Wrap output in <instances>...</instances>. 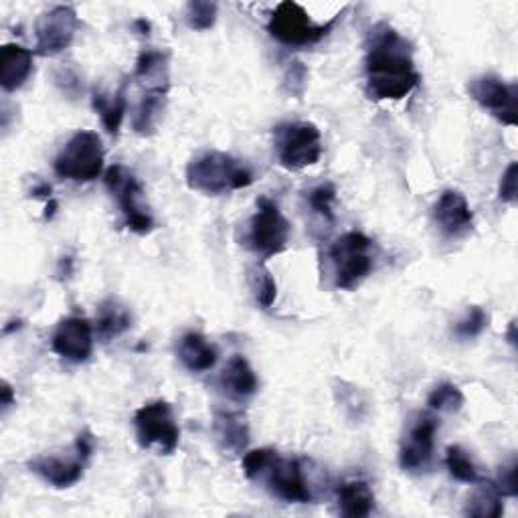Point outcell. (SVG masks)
Returning a JSON list of instances; mask_svg holds the SVG:
<instances>
[{
  "mask_svg": "<svg viewBox=\"0 0 518 518\" xmlns=\"http://www.w3.org/2000/svg\"><path fill=\"white\" fill-rule=\"evenodd\" d=\"M365 77L367 94L375 102H399L421 81L409 41L387 23L375 25L367 35Z\"/></svg>",
  "mask_w": 518,
  "mask_h": 518,
  "instance_id": "cell-1",
  "label": "cell"
},
{
  "mask_svg": "<svg viewBox=\"0 0 518 518\" xmlns=\"http://www.w3.org/2000/svg\"><path fill=\"white\" fill-rule=\"evenodd\" d=\"M255 181L247 164L227 152H205L187 166V185L191 191L219 197L251 187Z\"/></svg>",
  "mask_w": 518,
  "mask_h": 518,
  "instance_id": "cell-2",
  "label": "cell"
},
{
  "mask_svg": "<svg viewBox=\"0 0 518 518\" xmlns=\"http://www.w3.org/2000/svg\"><path fill=\"white\" fill-rule=\"evenodd\" d=\"M328 259L338 290H357L373 272L375 255L373 241L361 231L340 235L328 249Z\"/></svg>",
  "mask_w": 518,
  "mask_h": 518,
  "instance_id": "cell-3",
  "label": "cell"
},
{
  "mask_svg": "<svg viewBox=\"0 0 518 518\" xmlns=\"http://www.w3.org/2000/svg\"><path fill=\"white\" fill-rule=\"evenodd\" d=\"M59 179L73 183H92L104 172V146L102 138L92 130L75 132L61 148L53 162Z\"/></svg>",
  "mask_w": 518,
  "mask_h": 518,
  "instance_id": "cell-4",
  "label": "cell"
},
{
  "mask_svg": "<svg viewBox=\"0 0 518 518\" xmlns=\"http://www.w3.org/2000/svg\"><path fill=\"white\" fill-rule=\"evenodd\" d=\"M290 233L292 227L288 219L282 215L278 203H274L268 197L257 199V211L247 225L245 245L262 259V262H268V259L288 249Z\"/></svg>",
  "mask_w": 518,
  "mask_h": 518,
  "instance_id": "cell-5",
  "label": "cell"
},
{
  "mask_svg": "<svg viewBox=\"0 0 518 518\" xmlns=\"http://www.w3.org/2000/svg\"><path fill=\"white\" fill-rule=\"evenodd\" d=\"M136 440L144 450H156L162 456L175 454L181 442V429L168 401H150L134 413Z\"/></svg>",
  "mask_w": 518,
  "mask_h": 518,
  "instance_id": "cell-6",
  "label": "cell"
},
{
  "mask_svg": "<svg viewBox=\"0 0 518 518\" xmlns=\"http://www.w3.org/2000/svg\"><path fill=\"white\" fill-rule=\"evenodd\" d=\"M338 17H334L326 25H318L310 19L304 7L292 3V0H286V3H280L272 13L268 33L286 47H310L320 43L334 29Z\"/></svg>",
  "mask_w": 518,
  "mask_h": 518,
  "instance_id": "cell-7",
  "label": "cell"
},
{
  "mask_svg": "<svg viewBox=\"0 0 518 518\" xmlns=\"http://www.w3.org/2000/svg\"><path fill=\"white\" fill-rule=\"evenodd\" d=\"M278 160L288 170L314 166L322 156V136L312 122H286L274 128Z\"/></svg>",
  "mask_w": 518,
  "mask_h": 518,
  "instance_id": "cell-8",
  "label": "cell"
},
{
  "mask_svg": "<svg viewBox=\"0 0 518 518\" xmlns=\"http://www.w3.org/2000/svg\"><path fill=\"white\" fill-rule=\"evenodd\" d=\"M104 181L118 201L126 227L138 235H148L154 229V219L144 205V189L134 177V172L122 164H114L106 170Z\"/></svg>",
  "mask_w": 518,
  "mask_h": 518,
  "instance_id": "cell-9",
  "label": "cell"
},
{
  "mask_svg": "<svg viewBox=\"0 0 518 518\" xmlns=\"http://www.w3.org/2000/svg\"><path fill=\"white\" fill-rule=\"evenodd\" d=\"M438 419L429 413H415L407 421V429L401 440L399 466L407 474H423L434 462Z\"/></svg>",
  "mask_w": 518,
  "mask_h": 518,
  "instance_id": "cell-10",
  "label": "cell"
},
{
  "mask_svg": "<svg viewBox=\"0 0 518 518\" xmlns=\"http://www.w3.org/2000/svg\"><path fill=\"white\" fill-rule=\"evenodd\" d=\"M468 94L480 108L490 112V116H494L500 124L516 126L518 90L514 83H506L496 75H480L468 83Z\"/></svg>",
  "mask_w": 518,
  "mask_h": 518,
  "instance_id": "cell-11",
  "label": "cell"
},
{
  "mask_svg": "<svg viewBox=\"0 0 518 518\" xmlns=\"http://www.w3.org/2000/svg\"><path fill=\"white\" fill-rule=\"evenodd\" d=\"M257 480H264L266 488L284 502L308 504L314 500L302 464L294 458H282L278 452L264 468V472L257 476Z\"/></svg>",
  "mask_w": 518,
  "mask_h": 518,
  "instance_id": "cell-12",
  "label": "cell"
},
{
  "mask_svg": "<svg viewBox=\"0 0 518 518\" xmlns=\"http://www.w3.org/2000/svg\"><path fill=\"white\" fill-rule=\"evenodd\" d=\"M77 31H79L77 13L71 7H53L37 21L35 49L43 57L59 55L71 47Z\"/></svg>",
  "mask_w": 518,
  "mask_h": 518,
  "instance_id": "cell-13",
  "label": "cell"
},
{
  "mask_svg": "<svg viewBox=\"0 0 518 518\" xmlns=\"http://www.w3.org/2000/svg\"><path fill=\"white\" fill-rule=\"evenodd\" d=\"M51 349L69 363H85L94 353V326L81 316L63 318L53 330Z\"/></svg>",
  "mask_w": 518,
  "mask_h": 518,
  "instance_id": "cell-14",
  "label": "cell"
},
{
  "mask_svg": "<svg viewBox=\"0 0 518 518\" xmlns=\"http://www.w3.org/2000/svg\"><path fill=\"white\" fill-rule=\"evenodd\" d=\"M88 462L90 458L77 446H73V454H45L31 460L29 470L53 488H71L83 478V470Z\"/></svg>",
  "mask_w": 518,
  "mask_h": 518,
  "instance_id": "cell-15",
  "label": "cell"
},
{
  "mask_svg": "<svg viewBox=\"0 0 518 518\" xmlns=\"http://www.w3.org/2000/svg\"><path fill=\"white\" fill-rule=\"evenodd\" d=\"M434 221L440 231L452 239L464 237L474 227V213L460 191L448 189L440 195L434 207Z\"/></svg>",
  "mask_w": 518,
  "mask_h": 518,
  "instance_id": "cell-16",
  "label": "cell"
},
{
  "mask_svg": "<svg viewBox=\"0 0 518 518\" xmlns=\"http://www.w3.org/2000/svg\"><path fill=\"white\" fill-rule=\"evenodd\" d=\"M33 73V53L17 43L0 49V85L7 94L21 90Z\"/></svg>",
  "mask_w": 518,
  "mask_h": 518,
  "instance_id": "cell-17",
  "label": "cell"
},
{
  "mask_svg": "<svg viewBox=\"0 0 518 518\" xmlns=\"http://www.w3.org/2000/svg\"><path fill=\"white\" fill-rule=\"evenodd\" d=\"M213 434L221 450L229 454H243L249 442V427L241 413L235 411H215Z\"/></svg>",
  "mask_w": 518,
  "mask_h": 518,
  "instance_id": "cell-18",
  "label": "cell"
},
{
  "mask_svg": "<svg viewBox=\"0 0 518 518\" xmlns=\"http://www.w3.org/2000/svg\"><path fill=\"white\" fill-rule=\"evenodd\" d=\"M179 359L191 373H207L217 365V349L199 332H187L179 340Z\"/></svg>",
  "mask_w": 518,
  "mask_h": 518,
  "instance_id": "cell-19",
  "label": "cell"
},
{
  "mask_svg": "<svg viewBox=\"0 0 518 518\" xmlns=\"http://www.w3.org/2000/svg\"><path fill=\"white\" fill-rule=\"evenodd\" d=\"M168 100V88H146L142 94L134 116H132V128L140 136H152L164 116Z\"/></svg>",
  "mask_w": 518,
  "mask_h": 518,
  "instance_id": "cell-20",
  "label": "cell"
},
{
  "mask_svg": "<svg viewBox=\"0 0 518 518\" xmlns=\"http://www.w3.org/2000/svg\"><path fill=\"white\" fill-rule=\"evenodd\" d=\"M336 500L340 514L351 518L369 516L375 508V494L365 480H349L338 484Z\"/></svg>",
  "mask_w": 518,
  "mask_h": 518,
  "instance_id": "cell-21",
  "label": "cell"
},
{
  "mask_svg": "<svg viewBox=\"0 0 518 518\" xmlns=\"http://www.w3.org/2000/svg\"><path fill=\"white\" fill-rule=\"evenodd\" d=\"M92 106L98 112V116L102 118V124L108 130V134L118 136L120 128L124 124L126 112H128L126 83H120V88L114 94H108V92H102V90H94Z\"/></svg>",
  "mask_w": 518,
  "mask_h": 518,
  "instance_id": "cell-22",
  "label": "cell"
},
{
  "mask_svg": "<svg viewBox=\"0 0 518 518\" xmlns=\"http://www.w3.org/2000/svg\"><path fill=\"white\" fill-rule=\"evenodd\" d=\"M221 385L231 397H237V399L253 397L259 387L255 371L241 355H235L229 359L227 367L221 373Z\"/></svg>",
  "mask_w": 518,
  "mask_h": 518,
  "instance_id": "cell-23",
  "label": "cell"
},
{
  "mask_svg": "<svg viewBox=\"0 0 518 518\" xmlns=\"http://www.w3.org/2000/svg\"><path fill=\"white\" fill-rule=\"evenodd\" d=\"M130 326H132V312L122 302L108 298L98 306L96 332L104 342L122 336L126 330H130Z\"/></svg>",
  "mask_w": 518,
  "mask_h": 518,
  "instance_id": "cell-24",
  "label": "cell"
},
{
  "mask_svg": "<svg viewBox=\"0 0 518 518\" xmlns=\"http://www.w3.org/2000/svg\"><path fill=\"white\" fill-rule=\"evenodd\" d=\"M168 61L170 55L160 49H144L138 55L134 79L142 81L146 88H168Z\"/></svg>",
  "mask_w": 518,
  "mask_h": 518,
  "instance_id": "cell-25",
  "label": "cell"
},
{
  "mask_svg": "<svg viewBox=\"0 0 518 518\" xmlns=\"http://www.w3.org/2000/svg\"><path fill=\"white\" fill-rule=\"evenodd\" d=\"M478 490L470 496L466 504V514L476 518H498L504 512L502 494L498 492L494 482H478Z\"/></svg>",
  "mask_w": 518,
  "mask_h": 518,
  "instance_id": "cell-26",
  "label": "cell"
},
{
  "mask_svg": "<svg viewBox=\"0 0 518 518\" xmlns=\"http://www.w3.org/2000/svg\"><path fill=\"white\" fill-rule=\"evenodd\" d=\"M446 466L452 478L464 484H478L482 480L478 466L462 446H450L446 450Z\"/></svg>",
  "mask_w": 518,
  "mask_h": 518,
  "instance_id": "cell-27",
  "label": "cell"
},
{
  "mask_svg": "<svg viewBox=\"0 0 518 518\" xmlns=\"http://www.w3.org/2000/svg\"><path fill=\"white\" fill-rule=\"evenodd\" d=\"M464 393L454 383H442L427 397L429 409L440 413H458L464 407Z\"/></svg>",
  "mask_w": 518,
  "mask_h": 518,
  "instance_id": "cell-28",
  "label": "cell"
},
{
  "mask_svg": "<svg viewBox=\"0 0 518 518\" xmlns=\"http://www.w3.org/2000/svg\"><path fill=\"white\" fill-rule=\"evenodd\" d=\"M249 282H251V290H253V296H255L257 304L262 306L264 310H270L276 304V298H278V284H276L274 276L266 268L257 266L251 272Z\"/></svg>",
  "mask_w": 518,
  "mask_h": 518,
  "instance_id": "cell-29",
  "label": "cell"
},
{
  "mask_svg": "<svg viewBox=\"0 0 518 518\" xmlns=\"http://www.w3.org/2000/svg\"><path fill=\"white\" fill-rule=\"evenodd\" d=\"M185 21L193 31H209L217 21V5L207 0H193L185 9Z\"/></svg>",
  "mask_w": 518,
  "mask_h": 518,
  "instance_id": "cell-30",
  "label": "cell"
},
{
  "mask_svg": "<svg viewBox=\"0 0 518 518\" xmlns=\"http://www.w3.org/2000/svg\"><path fill=\"white\" fill-rule=\"evenodd\" d=\"M488 322H490L488 312L482 310L480 306H472V308L466 312V316L456 324L454 334H456L458 338H462V340H472V338L480 336V334L486 330Z\"/></svg>",
  "mask_w": 518,
  "mask_h": 518,
  "instance_id": "cell-31",
  "label": "cell"
},
{
  "mask_svg": "<svg viewBox=\"0 0 518 518\" xmlns=\"http://www.w3.org/2000/svg\"><path fill=\"white\" fill-rule=\"evenodd\" d=\"M306 199H308L310 209H312L322 221L332 223V219H334L332 205H334V199H336V189H334L330 183L312 189Z\"/></svg>",
  "mask_w": 518,
  "mask_h": 518,
  "instance_id": "cell-32",
  "label": "cell"
},
{
  "mask_svg": "<svg viewBox=\"0 0 518 518\" xmlns=\"http://www.w3.org/2000/svg\"><path fill=\"white\" fill-rule=\"evenodd\" d=\"M276 456L274 450L270 448H262V450H253L247 452L243 458V472L249 480H257V476L264 472V468L270 464V460Z\"/></svg>",
  "mask_w": 518,
  "mask_h": 518,
  "instance_id": "cell-33",
  "label": "cell"
},
{
  "mask_svg": "<svg viewBox=\"0 0 518 518\" xmlns=\"http://www.w3.org/2000/svg\"><path fill=\"white\" fill-rule=\"evenodd\" d=\"M516 193H518V164L510 162L508 168L504 170L502 179H500L498 197H500L502 203L514 205L516 203Z\"/></svg>",
  "mask_w": 518,
  "mask_h": 518,
  "instance_id": "cell-34",
  "label": "cell"
},
{
  "mask_svg": "<svg viewBox=\"0 0 518 518\" xmlns=\"http://www.w3.org/2000/svg\"><path fill=\"white\" fill-rule=\"evenodd\" d=\"M516 472H518V466L516 462H510L508 466L500 468V474H498V482L496 488L502 496H508V498H516L518 496V480H516Z\"/></svg>",
  "mask_w": 518,
  "mask_h": 518,
  "instance_id": "cell-35",
  "label": "cell"
},
{
  "mask_svg": "<svg viewBox=\"0 0 518 518\" xmlns=\"http://www.w3.org/2000/svg\"><path fill=\"white\" fill-rule=\"evenodd\" d=\"M51 185L47 183H37L33 189H31V197L35 199H51Z\"/></svg>",
  "mask_w": 518,
  "mask_h": 518,
  "instance_id": "cell-36",
  "label": "cell"
},
{
  "mask_svg": "<svg viewBox=\"0 0 518 518\" xmlns=\"http://www.w3.org/2000/svg\"><path fill=\"white\" fill-rule=\"evenodd\" d=\"M0 393H3V407L5 409L15 405V393H13V387L7 381L3 383V389H0Z\"/></svg>",
  "mask_w": 518,
  "mask_h": 518,
  "instance_id": "cell-37",
  "label": "cell"
},
{
  "mask_svg": "<svg viewBox=\"0 0 518 518\" xmlns=\"http://www.w3.org/2000/svg\"><path fill=\"white\" fill-rule=\"evenodd\" d=\"M508 342L512 344V347L516 344V322H514V320H512L510 326H508Z\"/></svg>",
  "mask_w": 518,
  "mask_h": 518,
  "instance_id": "cell-38",
  "label": "cell"
}]
</instances>
